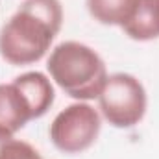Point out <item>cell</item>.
<instances>
[{"instance_id": "6da1fadb", "label": "cell", "mask_w": 159, "mask_h": 159, "mask_svg": "<svg viewBox=\"0 0 159 159\" xmlns=\"http://www.w3.org/2000/svg\"><path fill=\"white\" fill-rule=\"evenodd\" d=\"M63 24L59 0H24L0 30V56L9 65L41 61Z\"/></svg>"}, {"instance_id": "7a4b0ae2", "label": "cell", "mask_w": 159, "mask_h": 159, "mask_svg": "<svg viewBox=\"0 0 159 159\" xmlns=\"http://www.w3.org/2000/svg\"><path fill=\"white\" fill-rule=\"evenodd\" d=\"M46 69L54 83L78 102L98 98L109 76L100 54L78 41L59 43L50 52Z\"/></svg>"}, {"instance_id": "3957f363", "label": "cell", "mask_w": 159, "mask_h": 159, "mask_svg": "<svg viewBox=\"0 0 159 159\" xmlns=\"http://www.w3.org/2000/svg\"><path fill=\"white\" fill-rule=\"evenodd\" d=\"M148 106L144 85L131 74H109L100 94L98 107L102 117L113 128L129 129L144 119Z\"/></svg>"}, {"instance_id": "277c9868", "label": "cell", "mask_w": 159, "mask_h": 159, "mask_svg": "<svg viewBox=\"0 0 159 159\" xmlns=\"http://www.w3.org/2000/svg\"><path fill=\"white\" fill-rule=\"evenodd\" d=\"M100 113L87 102H76L61 109L50 124V141L63 154L89 150L100 135Z\"/></svg>"}, {"instance_id": "5b68a950", "label": "cell", "mask_w": 159, "mask_h": 159, "mask_svg": "<svg viewBox=\"0 0 159 159\" xmlns=\"http://www.w3.org/2000/svg\"><path fill=\"white\" fill-rule=\"evenodd\" d=\"M30 120H34V115L22 91L13 81L0 83V129L17 133Z\"/></svg>"}, {"instance_id": "8992f818", "label": "cell", "mask_w": 159, "mask_h": 159, "mask_svg": "<svg viewBox=\"0 0 159 159\" xmlns=\"http://www.w3.org/2000/svg\"><path fill=\"white\" fill-rule=\"evenodd\" d=\"M13 83L22 91L34 119H41L43 115H46V111L52 107L54 100H56V91L50 78L43 72H24L20 76L13 80Z\"/></svg>"}, {"instance_id": "52a82bcc", "label": "cell", "mask_w": 159, "mask_h": 159, "mask_svg": "<svg viewBox=\"0 0 159 159\" xmlns=\"http://www.w3.org/2000/svg\"><path fill=\"white\" fill-rule=\"evenodd\" d=\"M122 30L133 41L159 39V0H139L131 19Z\"/></svg>"}, {"instance_id": "ba28073f", "label": "cell", "mask_w": 159, "mask_h": 159, "mask_svg": "<svg viewBox=\"0 0 159 159\" xmlns=\"http://www.w3.org/2000/svg\"><path fill=\"white\" fill-rule=\"evenodd\" d=\"M137 4L139 0H87V11L104 26L122 28L131 19Z\"/></svg>"}, {"instance_id": "9c48e42d", "label": "cell", "mask_w": 159, "mask_h": 159, "mask_svg": "<svg viewBox=\"0 0 159 159\" xmlns=\"http://www.w3.org/2000/svg\"><path fill=\"white\" fill-rule=\"evenodd\" d=\"M41 154L26 141L15 137V133L0 129V159H37Z\"/></svg>"}, {"instance_id": "30bf717a", "label": "cell", "mask_w": 159, "mask_h": 159, "mask_svg": "<svg viewBox=\"0 0 159 159\" xmlns=\"http://www.w3.org/2000/svg\"><path fill=\"white\" fill-rule=\"evenodd\" d=\"M37 159H43V157H37Z\"/></svg>"}]
</instances>
